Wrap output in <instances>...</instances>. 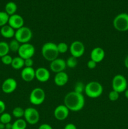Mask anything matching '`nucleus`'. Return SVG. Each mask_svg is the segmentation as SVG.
I'll return each instance as SVG.
<instances>
[{
	"label": "nucleus",
	"instance_id": "38",
	"mask_svg": "<svg viewBox=\"0 0 128 129\" xmlns=\"http://www.w3.org/2000/svg\"><path fill=\"white\" fill-rule=\"evenodd\" d=\"M124 66L127 69H128V55L125 57V59H124Z\"/></svg>",
	"mask_w": 128,
	"mask_h": 129
},
{
	"label": "nucleus",
	"instance_id": "35",
	"mask_svg": "<svg viewBox=\"0 0 128 129\" xmlns=\"http://www.w3.org/2000/svg\"><path fill=\"white\" fill-rule=\"evenodd\" d=\"M6 110V105L3 101L0 100V115L3 113Z\"/></svg>",
	"mask_w": 128,
	"mask_h": 129
},
{
	"label": "nucleus",
	"instance_id": "22",
	"mask_svg": "<svg viewBox=\"0 0 128 129\" xmlns=\"http://www.w3.org/2000/svg\"><path fill=\"white\" fill-rule=\"evenodd\" d=\"M12 129H26L27 123L25 119L18 118L12 123Z\"/></svg>",
	"mask_w": 128,
	"mask_h": 129
},
{
	"label": "nucleus",
	"instance_id": "12",
	"mask_svg": "<svg viewBox=\"0 0 128 129\" xmlns=\"http://www.w3.org/2000/svg\"><path fill=\"white\" fill-rule=\"evenodd\" d=\"M66 68V61L64 59H61V58L58 57L57 59L50 62V70L53 73H56V74L58 73L64 71Z\"/></svg>",
	"mask_w": 128,
	"mask_h": 129
},
{
	"label": "nucleus",
	"instance_id": "29",
	"mask_svg": "<svg viewBox=\"0 0 128 129\" xmlns=\"http://www.w3.org/2000/svg\"><path fill=\"white\" fill-rule=\"evenodd\" d=\"M56 45L59 54H65L69 50V45L65 42H60Z\"/></svg>",
	"mask_w": 128,
	"mask_h": 129
},
{
	"label": "nucleus",
	"instance_id": "8",
	"mask_svg": "<svg viewBox=\"0 0 128 129\" xmlns=\"http://www.w3.org/2000/svg\"><path fill=\"white\" fill-rule=\"evenodd\" d=\"M24 118L27 123L30 125H35L40 120V113L36 108L28 107L25 109Z\"/></svg>",
	"mask_w": 128,
	"mask_h": 129
},
{
	"label": "nucleus",
	"instance_id": "19",
	"mask_svg": "<svg viewBox=\"0 0 128 129\" xmlns=\"http://www.w3.org/2000/svg\"><path fill=\"white\" fill-rule=\"evenodd\" d=\"M0 34L3 37L6 39H11V38L15 37V30L10 26L8 24H7L1 27Z\"/></svg>",
	"mask_w": 128,
	"mask_h": 129
},
{
	"label": "nucleus",
	"instance_id": "30",
	"mask_svg": "<svg viewBox=\"0 0 128 129\" xmlns=\"http://www.w3.org/2000/svg\"><path fill=\"white\" fill-rule=\"evenodd\" d=\"M108 97H109V99L111 102H115V101H117L119 99V93L118 92L112 90L111 91L109 92Z\"/></svg>",
	"mask_w": 128,
	"mask_h": 129
},
{
	"label": "nucleus",
	"instance_id": "39",
	"mask_svg": "<svg viewBox=\"0 0 128 129\" xmlns=\"http://www.w3.org/2000/svg\"><path fill=\"white\" fill-rule=\"evenodd\" d=\"M12 123H8L7 124H5V129H12Z\"/></svg>",
	"mask_w": 128,
	"mask_h": 129
},
{
	"label": "nucleus",
	"instance_id": "1",
	"mask_svg": "<svg viewBox=\"0 0 128 129\" xmlns=\"http://www.w3.org/2000/svg\"><path fill=\"white\" fill-rule=\"evenodd\" d=\"M64 105L72 112H79L85 106V98L82 93L74 91L69 92L64 98Z\"/></svg>",
	"mask_w": 128,
	"mask_h": 129
},
{
	"label": "nucleus",
	"instance_id": "34",
	"mask_svg": "<svg viewBox=\"0 0 128 129\" xmlns=\"http://www.w3.org/2000/svg\"><path fill=\"white\" fill-rule=\"evenodd\" d=\"M87 68H89V69H94V68H96L97 63L93 61L91 59H90V60L87 62Z\"/></svg>",
	"mask_w": 128,
	"mask_h": 129
},
{
	"label": "nucleus",
	"instance_id": "40",
	"mask_svg": "<svg viewBox=\"0 0 128 129\" xmlns=\"http://www.w3.org/2000/svg\"><path fill=\"white\" fill-rule=\"evenodd\" d=\"M0 129H5V124L0 122Z\"/></svg>",
	"mask_w": 128,
	"mask_h": 129
},
{
	"label": "nucleus",
	"instance_id": "21",
	"mask_svg": "<svg viewBox=\"0 0 128 129\" xmlns=\"http://www.w3.org/2000/svg\"><path fill=\"white\" fill-rule=\"evenodd\" d=\"M16 10H17V5L15 3L13 2V1H10L6 3V6H5V12L9 16H11V15L16 14Z\"/></svg>",
	"mask_w": 128,
	"mask_h": 129
},
{
	"label": "nucleus",
	"instance_id": "41",
	"mask_svg": "<svg viewBox=\"0 0 128 129\" xmlns=\"http://www.w3.org/2000/svg\"><path fill=\"white\" fill-rule=\"evenodd\" d=\"M124 95H125V97L128 99V89H127L126 90L124 91Z\"/></svg>",
	"mask_w": 128,
	"mask_h": 129
},
{
	"label": "nucleus",
	"instance_id": "14",
	"mask_svg": "<svg viewBox=\"0 0 128 129\" xmlns=\"http://www.w3.org/2000/svg\"><path fill=\"white\" fill-rule=\"evenodd\" d=\"M24 23H25V21H24L23 18L21 15L15 14V15L10 16L8 24L13 28L16 30L23 26Z\"/></svg>",
	"mask_w": 128,
	"mask_h": 129
},
{
	"label": "nucleus",
	"instance_id": "31",
	"mask_svg": "<svg viewBox=\"0 0 128 129\" xmlns=\"http://www.w3.org/2000/svg\"><path fill=\"white\" fill-rule=\"evenodd\" d=\"M84 89H85V85L82 82H77L74 87V91L82 94L83 91H84Z\"/></svg>",
	"mask_w": 128,
	"mask_h": 129
},
{
	"label": "nucleus",
	"instance_id": "27",
	"mask_svg": "<svg viewBox=\"0 0 128 129\" xmlns=\"http://www.w3.org/2000/svg\"><path fill=\"white\" fill-rule=\"evenodd\" d=\"M66 61V64H67V67L69 68H74L77 66V58L73 56H70L67 59Z\"/></svg>",
	"mask_w": 128,
	"mask_h": 129
},
{
	"label": "nucleus",
	"instance_id": "32",
	"mask_svg": "<svg viewBox=\"0 0 128 129\" xmlns=\"http://www.w3.org/2000/svg\"><path fill=\"white\" fill-rule=\"evenodd\" d=\"M1 60L3 64H5V65H11L13 60V57L11 55L8 54V55H6L1 57Z\"/></svg>",
	"mask_w": 128,
	"mask_h": 129
},
{
	"label": "nucleus",
	"instance_id": "37",
	"mask_svg": "<svg viewBox=\"0 0 128 129\" xmlns=\"http://www.w3.org/2000/svg\"><path fill=\"white\" fill-rule=\"evenodd\" d=\"M64 129H77L75 125H74L72 123H67L66 125L64 127Z\"/></svg>",
	"mask_w": 128,
	"mask_h": 129
},
{
	"label": "nucleus",
	"instance_id": "16",
	"mask_svg": "<svg viewBox=\"0 0 128 129\" xmlns=\"http://www.w3.org/2000/svg\"><path fill=\"white\" fill-rule=\"evenodd\" d=\"M105 55V53L104 49L102 48L97 47L94 48L90 52V59L97 64L104 60Z\"/></svg>",
	"mask_w": 128,
	"mask_h": 129
},
{
	"label": "nucleus",
	"instance_id": "24",
	"mask_svg": "<svg viewBox=\"0 0 128 129\" xmlns=\"http://www.w3.org/2000/svg\"><path fill=\"white\" fill-rule=\"evenodd\" d=\"M9 44V47H10V50H11L13 52H18L19 49L20 47L21 44L16 39L11 40Z\"/></svg>",
	"mask_w": 128,
	"mask_h": 129
},
{
	"label": "nucleus",
	"instance_id": "2",
	"mask_svg": "<svg viewBox=\"0 0 128 129\" xmlns=\"http://www.w3.org/2000/svg\"><path fill=\"white\" fill-rule=\"evenodd\" d=\"M41 55L45 60L49 62L57 59L59 52L56 44L51 42L44 44L41 47Z\"/></svg>",
	"mask_w": 128,
	"mask_h": 129
},
{
	"label": "nucleus",
	"instance_id": "5",
	"mask_svg": "<svg viewBox=\"0 0 128 129\" xmlns=\"http://www.w3.org/2000/svg\"><path fill=\"white\" fill-rule=\"evenodd\" d=\"M113 26L119 31H128V14L122 13L117 15L113 20Z\"/></svg>",
	"mask_w": 128,
	"mask_h": 129
},
{
	"label": "nucleus",
	"instance_id": "13",
	"mask_svg": "<svg viewBox=\"0 0 128 129\" xmlns=\"http://www.w3.org/2000/svg\"><path fill=\"white\" fill-rule=\"evenodd\" d=\"M69 111L70 110L65 105H60L54 110V117L58 120H64L69 117Z\"/></svg>",
	"mask_w": 128,
	"mask_h": 129
},
{
	"label": "nucleus",
	"instance_id": "26",
	"mask_svg": "<svg viewBox=\"0 0 128 129\" xmlns=\"http://www.w3.org/2000/svg\"><path fill=\"white\" fill-rule=\"evenodd\" d=\"M9 18L10 16L5 11H0V27L8 23Z\"/></svg>",
	"mask_w": 128,
	"mask_h": 129
},
{
	"label": "nucleus",
	"instance_id": "33",
	"mask_svg": "<svg viewBox=\"0 0 128 129\" xmlns=\"http://www.w3.org/2000/svg\"><path fill=\"white\" fill-rule=\"evenodd\" d=\"M34 61L32 58H29V59H25V67L27 68H33Z\"/></svg>",
	"mask_w": 128,
	"mask_h": 129
},
{
	"label": "nucleus",
	"instance_id": "6",
	"mask_svg": "<svg viewBox=\"0 0 128 129\" xmlns=\"http://www.w3.org/2000/svg\"><path fill=\"white\" fill-rule=\"evenodd\" d=\"M45 92L42 88H35L31 91L29 96L30 103L34 105H40L45 100Z\"/></svg>",
	"mask_w": 128,
	"mask_h": 129
},
{
	"label": "nucleus",
	"instance_id": "17",
	"mask_svg": "<svg viewBox=\"0 0 128 129\" xmlns=\"http://www.w3.org/2000/svg\"><path fill=\"white\" fill-rule=\"evenodd\" d=\"M21 79L25 82H31L35 78V69L33 68L25 67L21 72Z\"/></svg>",
	"mask_w": 128,
	"mask_h": 129
},
{
	"label": "nucleus",
	"instance_id": "18",
	"mask_svg": "<svg viewBox=\"0 0 128 129\" xmlns=\"http://www.w3.org/2000/svg\"><path fill=\"white\" fill-rule=\"evenodd\" d=\"M69 81V76L65 71L58 73L54 77V83L58 86H63Z\"/></svg>",
	"mask_w": 128,
	"mask_h": 129
},
{
	"label": "nucleus",
	"instance_id": "10",
	"mask_svg": "<svg viewBox=\"0 0 128 129\" xmlns=\"http://www.w3.org/2000/svg\"><path fill=\"white\" fill-rule=\"evenodd\" d=\"M69 50L72 56L79 58L82 56L85 53V45L82 42L75 40L70 44Z\"/></svg>",
	"mask_w": 128,
	"mask_h": 129
},
{
	"label": "nucleus",
	"instance_id": "11",
	"mask_svg": "<svg viewBox=\"0 0 128 129\" xmlns=\"http://www.w3.org/2000/svg\"><path fill=\"white\" fill-rule=\"evenodd\" d=\"M17 88V82L14 78H9L5 79L1 86L2 91L5 93L10 94L16 90Z\"/></svg>",
	"mask_w": 128,
	"mask_h": 129
},
{
	"label": "nucleus",
	"instance_id": "3",
	"mask_svg": "<svg viewBox=\"0 0 128 129\" xmlns=\"http://www.w3.org/2000/svg\"><path fill=\"white\" fill-rule=\"evenodd\" d=\"M84 93L90 98L100 97L103 93V86L97 81H90L85 85Z\"/></svg>",
	"mask_w": 128,
	"mask_h": 129
},
{
	"label": "nucleus",
	"instance_id": "20",
	"mask_svg": "<svg viewBox=\"0 0 128 129\" xmlns=\"http://www.w3.org/2000/svg\"><path fill=\"white\" fill-rule=\"evenodd\" d=\"M11 66L13 69H16V70L23 69L25 66V60L20 57V56L15 57L13 58Z\"/></svg>",
	"mask_w": 128,
	"mask_h": 129
},
{
	"label": "nucleus",
	"instance_id": "7",
	"mask_svg": "<svg viewBox=\"0 0 128 129\" xmlns=\"http://www.w3.org/2000/svg\"><path fill=\"white\" fill-rule=\"evenodd\" d=\"M127 82L124 76L122 74H116L114 76L112 80V90L120 93L125 91L127 89Z\"/></svg>",
	"mask_w": 128,
	"mask_h": 129
},
{
	"label": "nucleus",
	"instance_id": "28",
	"mask_svg": "<svg viewBox=\"0 0 128 129\" xmlns=\"http://www.w3.org/2000/svg\"><path fill=\"white\" fill-rule=\"evenodd\" d=\"M12 117L11 115L8 113H5L1 114L0 115V122L4 123V124H7L8 123H11Z\"/></svg>",
	"mask_w": 128,
	"mask_h": 129
},
{
	"label": "nucleus",
	"instance_id": "36",
	"mask_svg": "<svg viewBox=\"0 0 128 129\" xmlns=\"http://www.w3.org/2000/svg\"><path fill=\"white\" fill-rule=\"evenodd\" d=\"M38 129H53L52 127L48 123H43L39 126Z\"/></svg>",
	"mask_w": 128,
	"mask_h": 129
},
{
	"label": "nucleus",
	"instance_id": "9",
	"mask_svg": "<svg viewBox=\"0 0 128 129\" xmlns=\"http://www.w3.org/2000/svg\"><path fill=\"white\" fill-rule=\"evenodd\" d=\"M35 53V48L32 44L30 43L21 44L18 51L19 56L24 60L29 58H32Z\"/></svg>",
	"mask_w": 128,
	"mask_h": 129
},
{
	"label": "nucleus",
	"instance_id": "23",
	"mask_svg": "<svg viewBox=\"0 0 128 129\" xmlns=\"http://www.w3.org/2000/svg\"><path fill=\"white\" fill-rule=\"evenodd\" d=\"M10 51L9 44L6 42H0V57L8 55Z\"/></svg>",
	"mask_w": 128,
	"mask_h": 129
},
{
	"label": "nucleus",
	"instance_id": "15",
	"mask_svg": "<svg viewBox=\"0 0 128 129\" xmlns=\"http://www.w3.org/2000/svg\"><path fill=\"white\" fill-rule=\"evenodd\" d=\"M50 73L48 69L45 68L40 67L35 69V78L41 83H45L49 80Z\"/></svg>",
	"mask_w": 128,
	"mask_h": 129
},
{
	"label": "nucleus",
	"instance_id": "25",
	"mask_svg": "<svg viewBox=\"0 0 128 129\" xmlns=\"http://www.w3.org/2000/svg\"><path fill=\"white\" fill-rule=\"evenodd\" d=\"M24 113H25V110L20 107H15L12 112V115L16 118H21L24 117Z\"/></svg>",
	"mask_w": 128,
	"mask_h": 129
},
{
	"label": "nucleus",
	"instance_id": "4",
	"mask_svg": "<svg viewBox=\"0 0 128 129\" xmlns=\"http://www.w3.org/2000/svg\"><path fill=\"white\" fill-rule=\"evenodd\" d=\"M33 37V33L31 29L27 26H22L20 28L15 30V39L21 44L29 43Z\"/></svg>",
	"mask_w": 128,
	"mask_h": 129
}]
</instances>
